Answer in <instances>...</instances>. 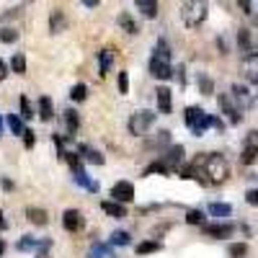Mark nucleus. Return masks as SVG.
<instances>
[{"instance_id": "9b49d317", "label": "nucleus", "mask_w": 258, "mask_h": 258, "mask_svg": "<svg viewBox=\"0 0 258 258\" xmlns=\"http://www.w3.org/2000/svg\"><path fill=\"white\" fill-rule=\"evenodd\" d=\"M232 93V101L238 103V109H250L253 106V98H250V91H248V85H243V83H232V88H230Z\"/></svg>"}, {"instance_id": "13d9d810", "label": "nucleus", "mask_w": 258, "mask_h": 258, "mask_svg": "<svg viewBox=\"0 0 258 258\" xmlns=\"http://www.w3.org/2000/svg\"><path fill=\"white\" fill-rule=\"evenodd\" d=\"M3 253H6V243H3V240H0V255H3Z\"/></svg>"}, {"instance_id": "864d4df0", "label": "nucleus", "mask_w": 258, "mask_h": 258, "mask_svg": "<svg viewBox=\"0 0 258 258\" xmlns=\"http://www.w3.org/2000/svg\"><path fill=\"white\" fill-rule=\"evenodd\" d=\"M0 186H3L6 191H13V181L11 178H3V181H0Z\"/></svg>"}, {"instance_id": "6ab92c4d", "label": "nucleus", "mask_w": 258, "mask_h": 258, "mask_svg": "<svg viewBox=\"0 0 258 258\" xmlns=\"http://www.w3.org/2000/svg\"><path fill=\"white\" fill-rule=\"evenodd\" d=\"M145 147H147V150L170 147V132H168V129H160V132H155V137H153V140H145Z\"/></svg>"}, {"instance_id": "f03ea898", "label": "nucleus", "mask_w": 258, "mask_h": 258, "mask_svg": "<svg viewBox=\"0 0 258 258\" xmlns=\"http://www.w3.org/2000/svg\"><path fill=\"white\" fill-rule=\"evenodd\" d=\"M178 13H181V21L186 29H199L209 16V6L199 3V0H186V3H181Z\"/></svg>"}, {"instance_id": "4c0bfd02", "label": "nucleus", "mask_w": 258, "mask_h": 258, "mask_svg": "<svg viewBox=\"0 0 258 258\" xmlns=\"http://www.w3.org/2000/svg\"><path fill=\"white\" fill-rule=\"evenodd\" d=\"M204 220H207V214H204L202 209H188V212H186V222H188V225H202V227H204V225H207Z\"/></svg>"}, {"instance_id": "2eb2a0df", "label": "nucleus", "mask_w": 258, "mask_h": 258, "mask_svg": "<svg viewBox=\"0 0 258 258\" xmlns=\"http://www.w3.org/2000/svg\"><path fill=\"white\" fill-rule=\"evenodd\" d=\"M26 220L36 227H47L49 225V214L47 209H41V207H26Z\"/></svg>"}, {"instance_id": "aec40b11", "label": "nucleus", "mask_w": 258, "mask_h": 258, "mask_svg": "<svg viewBox=\"0 0 258 258\" xmlns=\"http://www.w3.org/2000/svg\"><path fill=\"white\" fill-rule=\"evenodd\" d=\"M101 209H103L106 214H109V217H116V220L126 217V207H124V204H119V202H111V199L101 202Z\"/></svg>"}, {"instance_id": "c9c22d12", "label": "nucleus", "mask_w": 258, "mask_h": 258, "mask_svg": "<svg viewBox=\"0 0 258 258\" xmlns=\"http://www.w3.org/2000/svg\"><path fill=\"white\" fill-rule=\"evenodd\" d=\"M73 178H75V183H78V186L88 188L91 194H98V183H96V181H91V178H88V173H78V176H73Z\"/></svg>"}, {"instance_id": "4468645a", "label": "nucleus", "mask_w": 258, "mask_h": 258, "mask_svg": "<svg viewBox=\"0 0 258 258\" xmlns=\"http://www.w3.org/2000/svg\"><path fill=\"white\" fill-rule=\"evenodd\" d=\"M36 114H39L41 121H52V119H54V103H52L49 96H39V101H36Z\"/></svg>"}, {"instance_id": "bf43d9fd", "label": "nucleus", "mask_w": 258, "mask_h": 258, "mask_svg": "<svg viewBox=\"0 0 258 258\" xmlns=\"http://www.w3.org/2000/svg\"><path fill=\"white\" fill-rule=\"evenodd\" d=\"M3 126H6V121H3V116H0V135H3Z\"/></svg>"}, {"instance_id": "37998d69", "label": "nucleus", "mask_w": 258, "mask_h": 258, "mask_svg": "<svg viewBox=\"0 0 258 258\" xmlns=\"http://www.w3.org/2000/svg\"><path fill=\"white\" fill-rule=\"evenodd\" d=\"M116 88H119V93H121V96H126V93H129V75H126L124 70H119V78H116Z\"/></svg>"}, {"instance_id": "393cba45", "label": "nucleus", "mask_w": 258, "mask_h": 258, "mask_svg": "<svg viewBox=\"0 0 258 258\" xmlns=\"http://www.w3.org/2000/svg\"><path fill=\"white\" fill-rule=\"evenodd\" d=\"M62 114H64V124H68V135L73 137L78 132V126H80V116H78L75 109H64Z\"/></svg>"}, {"instance_id": "49530a36", "label": "nucleus", "mask_w": 258, "mask_h": 258, "mask_svg": "<svg viewBox=\"0 0 258 258\" xmlns=\"http://www.w3.org/2000/svg\"><path fill=\"white\" fill-rule=\"evenodd\" d=\"M8 75H11V64H8L6 59H0V83H3Z\"/></svg>"}, {"instance_id": "e433bc0d", "label": "nucleus", "mask_w": 258, "mask_h": 258, "mask_svg": "<svg viewBox=\"0 0 258 258\" xmlns=\"http://www.w3.org/2000/svg\"><path fill=\"white\" fill-rule=\"evenodd\" d=\"M227 255L230 258H245L248 255V243H230L227 245Z\"/></svg>"}, {"instance_id": "a18cd8bd", "label": "nucleus", "mask_w": 258, "mask_h": 258, "mask_svg": "<svg viewBox=\"0 0 258 258\" xmlns=\"http://www.w3.org/2000/svg\"><path fill=\"white\" fill-rule=\"evenodd\" d=\"M245 202H248L250 207H258V188H248V191H245Z\"/></svg>"}, {"instance_id": "4be33fe9", "label": "nucleus", "mask_w": 258, "mask_h": 258, "mask_svg": "<svg viewBox=\"0 0 258 258\" xmlns=\"http://www.w3.org/2000/svg\"><path fill=\"white\" fill-rule=\"evenodd\" d=\"M238 47H240V52L248 57V54H253V36H250V29H240L238 31Z\"/></svg>"}, {"instance_id": "603ef678", "label": "nucleus", "mask_w": 258, "mask_h": 258, "mask_svg": "<svg viewBox=\"0 0 258 258\" xmlns=\"http://www.w3.org/2000/svg\"><path fill=\"white\" fill-rule=\"evenodd\" d=\"M217 47H220V52H222V54H227V41H225L222 36H217Z\"/></svg>"}, {"instance_id": "a878e982", "label": "nucleus", "mask_w": 258, "mask_h": 258, "mask_svg": "<svg viewBox=\"0 0 258 258\" xmlns=\"http://www.w3.org/2000/svg\"><path fill=\"white\" fill-rule=\"evenodd\" d=\"M119 26L126 34H140V26H137V21L132 18V13H119Z\"/></svg>"}, {"instance_id": "20e7f679", "label": "nucleus", "mask_w": 258, "mask_h": 258, "mask_svg": "<svg viewBox=\"0 0 258 258\" xmlns=\"http://www.w3.org/2000/svg\"><path fill=\"white\" fill-rule=\"evenodd\" d=\"M155 119H158V114H155V111H150V109H140V111H135L132 116H129V121H126L129 135L145 137V135H147V129L155 124Z\"/></svg>"}, {"instance_id": "052dcab7", "label": "nucleus", "mask_w": 258, "mask_h": 258, "mask_svg": "<svg viewBox=\"0 0 258 258\" xmlns=\"http://www.w3.org/2000/svg\"><path fill=\"white\" fill-rule=\"evenodd\" d=\"M36 258H52V255H49V253H47V255H36Z\"/></svg>"}, {"instance_id": "6e6d98bb", "label": "nucleus", "mask_w": 258, "mask_h": 258, "mask_svg": "<svg viewBox=\"0 0 258 258\" xmlns=\"http://www.w3.org/2000/svg\"><path fill=\"white\" fill-rule=\"evenodd\" d=\"M83 6H85V8H98V0H85Z\"/></svg>"}, {"instance_id": "412c9836", "label": "nucleus", "mask_w": 258, "mask_h": 258, "mask_svg": "<svg viewBox=\"0 0 258 258\" xmlns=\"http://www.w3.org/2000/svg\"><path fill=\"white\" fill-rule=\"evenodd\" d=\"M207 212L212 214V217L225 220V217H230V214H232V204H227V202H212V204L207 207Z\"/></svg>"}, {"instance_id": "c03bdc74", "label": "nucleus", "mask_w": 258, "mask_h": 258, "mask_svg": "<svg viewBox=\"0 0 258 258\" xmlns=\"http://www.w3.org/2000/svg\"><path fill=\"white\" fill-rule=\"evenodd\" d=\"M34 145H36V132L26 126V132H24V147L26 150H34Z\"/></svg>"}, {"instance_id": "3c124183", "label": "nucleus", "mask_w": 258, "mask_h": 258, "mask_svg": "<svg viewBox=\"0 0 258 258\" xmlns=\"http://www.w3.org/2000/svg\"><path fill=\"white\" fill-rule=\"evenodd\" d=\"M245 145H258V129H253V132L248 135V140H245Z\"/></svg>"}, {"instance_id": "6e6552de", "label": "nucleus", "mask_w": 258, "mask_h": 258, "mask_svg": "<svg viewBox=\"0 0 258 258\" xmlns=\"http://www.w3.org/2000/svg\"><path fill=\"white\" fill-rule=\"evenodd\" d=\"M173 64H170V62H165V59H160V57H150V75H153V78H158V80H170V78H173Z\"/></svg>"}, {"instance_id": "7ed1b4c3", "label": "nucleus", "mask_w": 258, "mask_h": 258, "mask_svg": "<svg viewBox=\"0 0 258 258\" xmlns=\"http://www.w3.org/2000/svg\"><path fill=\"white\" fill-rule=\"evenodd\" d=\"M183 121H186V126L191 129L194 137H202L207 129L212 126V114H207L204 109H199V106H186Z\"/></svg>"}, {"instance_id": "f3484780", "label": "nucleus", "mask_w": 258, "mask_h": 258, "mask_svg": "<svg viewBox=\"0 0 258 258\" xmlns=\"http://www.w3.org/2000/svg\"><path fill=\"white\" fill-rule=\"evenodd\" d=\"M111 64H114V49H101L98 52V75L106 78L111 73Z\"/></svg>"}, {"instance_id": "1a4fd4ad", "label": "nucleus", "mask_w": 258, "mask_h": 258, "mask_svg": "<svg viewBox=\"0 0 258 258\" xmlns=\"http://www.w3.org/2000/svg\"><path fill=\"white\" fill-rule=\"evenodd\" d=\"M135 199V186L129 183V181H116L114 186H111V202H119V204H129Z\"/></svg>"}, {"instance_id": "b1692460", "label": "nucleus", "mask_w": 258, "mask_h": 258, "mask_svg": "<svg viewBox=\"0 0 258 258\" xmlns=\"http://www.w3.org/2000/svg\"><path fill=\"white\" fill-rule=\"evenodd\" d=\"M135 8L145 16V18H155L158 16V3H155V0H137V3H135Z\"/></svg>"}, {"instance_id": "7c9ffc66", "label": "nucleus", "mask_w": 258, "mask_h": 258, "mask_svg": "<svg viewBox=\"0 0 258 258\" xmlns=\"http://www.w3.org/2000/svg\"><path fill=\"white\" fill-rule=\"evenodd\" d=\"M64 160H68V165H70V170H73V176L85 173V168H83V158H80L78 153H68V155H64Z\"/></svg>"}, {"instance_id": "8fccbe9b", "label": "nucleus", "mask_w": 258, "mask_h": 258, "mask_svg": "<svg viewBox=\"0 0 258 258\" xmlns=\"http://www.w3.org/2000/svg\"><path fill=\"white\" fill-rule=\"evenodd\" d=\"M212 126L217 129V132H225V121H222V119H217V116H212Z\"/></svg>"}, {"instance_id": "f8f14e48", "label": "nucleus", "mask_w": 258, "mask_h": 258, "mask_svg": "<svg viewBox=\"0 0 258 258\" xmlns=\"http://www.w3.org/2000/svg\"><path fill=\"white\" fill-rule=\"evenodd\" d=\"M240 73H243V78H245L248 83H258V52L243 57V62H240Z\"/></svg>"}, {"instance_id": "72a5a7b5", "label": "nucleus", "mask_w": 258, "mask_h": 258, "mask_svg": "<svg viewBox=\"0 0 258 258\" xmlns=\"http://www.w3.org/2000/svg\"><path fill=\"white\" fill-rule=\"evenodd\" d=\"M129 243H132V235H129L126 230H114L111 232V245H129Z\"/></svg>"}, {"instance_id": "bb28decb", "label": "nucleus", "mask_w": 258, "mask_h": 258, "mask_svg": "<svg viewBox=\"0 0 258 258\" xmlns=\"http://www.w3.org/2000/svg\"><path fill=\"white\" fill-rule=\"evenodd\" d=\"M88 258H114V250H111V245H106V243H93Z\"/></svg>"}, {"instance_id": "ea45409f", "label": "nucleus", "mask_w": 258, "mask_h": 258, "mask_svg": "<svg viewBox=\"0 0 258 258\" xmlns=\"http://www.w3.org/2000/svg\"><path fill=\"white\" fill-rule=\"evenodd\" d=\"M0 41H3V44H16V41H18V31L13 26H3V29H0Z\"/></svg>"}, {"instance_id": "9d476101", "label": "nucleus", "mask_w": 258, "mask_h": 258, "mask_svg": "<svg viewBox=\"0 0 258 258\" xmlns=\"http://www.w3.org/2000/svg\"><path fill=\"white\" fill-rule=\"evenodd\" d=\"M62 227L68 230V232H80L85 227V217H83V212L80 209H68L62 214Z\"/></svg>"}, {"instance_id": "39448f33", "label": "nucleus", "mask_w": 258, "mask_h": 258, "mask_svg": "<svg viewBox=\"0 0 258 258\" xmlns=\"http://www.w3.org/2000/svg\"><path fill=\"white\" fill-rule=\"evenodd\" d=\"M158 160L170 170V173H173V170L178 173V170L186 165V150H183V145H170V147L165 150V153H160V158H158Z\"/></svg>"}, {"instance_id": "58836bf2", "label": "nucleus", "mask_w": 258, "mask_h": 258, "mask_svg": "<svg viewBox=\"0 0 258 258\" xmlns=\"http://www.w3.org/2000/svg\"><path fill=\"white\" fill-rule=\"evenodd\" d=\"M70 98L73 101H85V98H88V85H85V83H78V85H73V88H70Z\"/></svg>"}, {"instance_id": "c756f323", "label": "nucleus", "mask_w": 258, "mask_h": 258, "mask_svg": "<svg viewBox=\"0 0 258 258\" xmlns=\"http://www.w3.org/2000/svg\"><path fill=\"white\" fill-rule=\"evenodd\" d=\"M258 160V145H245L243 153H240V163L243 165H253Z\"/></svg>"}, {"instance_id": "423d86ee", "label": "nucleus", "mask_w": 258, "mask_h": 258, "mask_svg": "<svg viewBox=\"0 0 258 258\" xmlns=\"http://www.w3.org/2000/svg\"><path fill=\"white\" fill-rule=\"evenodd\" d=\"M217 106H220V111L230 119V124H240V121H243V114H240L238 103L232 101L230 93H220V96H217Z\"/></svg>"}, {"instance_id": "dca6fc26", "label": "nucleus", "mask_w": 258, "mask_h": 258, "mask_svg": "<svg viewBox=\"0 0 258 258\" xmlns=\"http://www.w3.org/2000/svg\"><path fill=\"white\" fill-rule=\"evenodd\" d=\"M64 29H68V16H64L62 8H54V11L49 13V31H52V34H59V31H64Z\"/></svg>"}, {"instance_id": "5fc2aeb1", "label": "nucleus", "mask_w": 258, "mask_h": 258, "mask_svg": "<svg viewBox=\"0 0 258 258\" xmlns=\"http://www.w3.org/2000/svg\"><path fill=\"white\" fill-rule=\"evenodd\" d=\"M3 230H8V222H6V214H3V209H0V232Z\"/></svg>"}, {"instance_id": "f704fd0d", "label": "nucleus", "mask_w": 258, "mask_h": 258, "mask_svg": "<svg viewBox=\"0 0 258 258\" xmlns=\"http://www.w3.org/2000/svg\"><path fill=\"white\" fill-rule=\"evenodd\" d=\"M199 93H202V96H212V93H214V80H212L207 73L199 75Z\"/></svg>"}, {"instance_id": "ddd939ff", "label": "nucleus", "mask_w": 258, "mask_h": 258, "mask_svg": "<svg viewBox=\"0 0 258 258\" xmlns=\"http://www.w3.org/2000/svg\"><path fill=\"white\" fill-rule=\"evenodd\" d=\"M155 101H158V111L163 116H168L170 111H173V93H170L168 85H160V88L155 91Z\"/></svg>"}, {"instance_id": "473e14b6", "label": "nucleus", "mask_w": 258, "mask_h": 258, "mask_svg": "<svg viewBox=\"0 0 258 258\" xmlns=\"http://www.w3.org/2000/svg\"><path fill=\"white\" fill-rule=\"evenodd\" d=\"M18 103H21V119H26V121H29V119H34V116H36V109L31 106V101H29L26 96H21V98H18Z\"/></svg>"}, {"instance_id": "5701e85b", "label": "nucleus", "mask_w": 258, "mask_h": 258, "mask_svg": "<svg viewBox=\"0 0 258 258\" xmlns=\"http://www.w3.org/2000/svg\"><path fill=\"white\" fill-rule=\"evenodd\" d=\"M16 250H18V253L34 250V255H36V250H39V238H34V235H24V238L16 243Z\"/></svg>"}, {"instance_id": "09e8293b", "label": "nucleus", "mask_w": 258, "mask_h": 258, "mask_svg": "<svg viewBox=\"0 0 258 258\" xmlns=\"http://www.w3.org/2000/svg\"><path fill=\"white\" fill-rule=\"evenodd\" d=\"M18 16H21V8H8V13H3L0 18H3V21H8V18H18Z\"/></svg>"}, {"instance_id": "f257e3e1", "label": "nucleus", "mask_w": 258, "mask_h": 258, "mask_svg": "<svg viewBox=\"0 0 258 258\" xmlns=\"http://www.w3.org/2000/svg\"><path fill=\"white\" fill-rule=\"evenodd\" d=\"M202 173H204L207 183H225L230 178V163L220 153H209V155H204Z\"/></svg>"}, {"instance_id": "a211bd4d", "label": "nucleus", "mask_w": 258, "mask_h": 258, "mask_svg": "<svg viewBox=\"0 0 258 258\" xmlns=\"http://www.w3.org/2000/svg\"><path fill=\"white\" fill-rule=\"evenodd\" d=\"M78 153H80V158H83L85 163H93V165H103V163H106V158L98 153V150H93V147H88V145H78Z\"/></svg>"}, {"instance_id": "2f4dec72", "label": "nucleus", "mask_w": 258, "mask_h": 258, "mask_svg": "<svg viewBox=\"0 0 258 258\" xmlns=\"http://www.w3.org/2000/svg\"><path fill=\"white\" fill-rule=\"evenodd\" d=\"M11 70H13L16 75H26V57L21 54V52H16V54L11 57Z\"/></svg>"}, {"instance_id": "a19ab883", "label": "nucleus", "mask_w": 258, "mask_h": 258, "mask_svg": "<svg viewBox=\"0 0 258 258\" xmlns=\"http://www.w3.org/2000/svg\"><path fill=\"white\" fill-rule=\"evenodd\" d=\"M155 57H160V59H165V62H170V47H168V39H158V44H155Z\"/></svg>"}, {"instance_id": "0eeeda50", "label": "nucleus", "mask_w": 258, "mask_h": 258, "mask_svg": "<svg viewBox=\"0 0 258 258\" xmlns=\"http://www.w3.org/2000/svg\"><path fill=\"white\" fill-rule=\"evenodd\" d=\"M202 232L207 235V238L225 240V238H230V235L235 232V225H232V222H209V225L202 227Z\"/></svg>"}, {"instance_id": "4d7b16f0", "label": "nucleus", "mask_w": 258, "mask_h": 258, "mask_svg": "<svg viewBox=\"0 0 258 258\" xmlns=\"http://www.w3.org/2000/svg\"><path fill=\"white\" fill-rule=\"evenodd\" d=\"M238 6H240V8H243V13H253V11H250V8H253V6H250V3H238Z\"/></svg>"}, {"instance_id": "cd10ccee", "label": "nucleus", "mask_w": 258, "mask_h": 258, "mask_svg": "<svg viewBox=\"0 0 258 258\" xmlns=\"http://www.w3.org/2000/svg\"><path fill=\"white\" fill-rule=\"evenodd\" d=\"M137 255H147V253H158V250H163V243L160 240H142L137 248Z\"/></svg>"}, {"instance_id": "de8ad7c7", "label": "nucleus", "mask_w": 258, "mask_h": 258, "mask_svg": "<svg viewBox=\"0 0 258 258\" xmlns=\"http://www.w3.org/2000/svg\"><path fill=\"white\" fill-rule=\"evenodd\" d=\"M176 78H178L181 88H186V68H183V64H181V68H176Z\"/></svg>"}, {"instance_id": "c85d7f7f", "label": "nucleus", "mask_w": 258, "mask_h": 258, "mask_svg": "<svg viewBox=\"0 0 258 258\" xmlns=\"http://www.w3.org/2000/svg\"><path fill=\"white\" fill-rule=\"evenodd\" d=\"M6 124H8V129H11V132L18 137H24V132H26V126H24V119H21V116H16V114H8V119H6Z\"/></svg>"}, {"instance_id": "79ce46f5", "label": "nucleus", "mask_w": 258, "mask_h": 258, "mask_svg": "<svg viewBox=\"0 0 258 258\" xmlns=\"http://www.w3.org/2000/svg\"><path fill=\"white\" fill-rule=\"evenodd\" d=\"M153 173H163V176H168L170 170H168V168H165L160 160H155V163H150V165L145 168V173H142V176H153Z\"/></svg>"}]
</instances>
